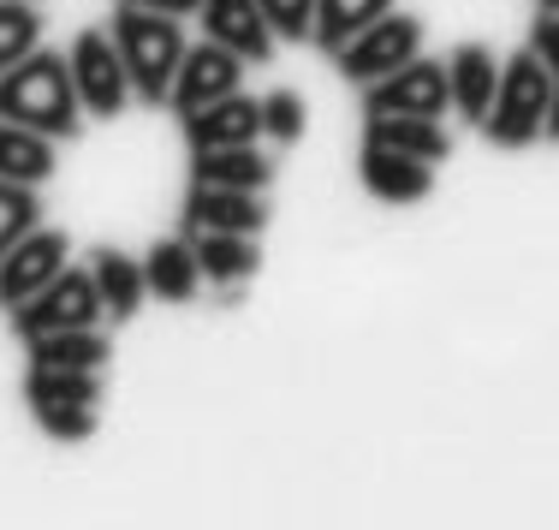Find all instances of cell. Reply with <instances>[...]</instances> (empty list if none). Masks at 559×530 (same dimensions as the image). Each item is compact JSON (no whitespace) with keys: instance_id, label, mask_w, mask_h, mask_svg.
Returning a JSON list of instances; mask_svg holds the SVG:
<instances>
[{"instance_id":"cell-1","label":"cell","mask_w":559,"mask_h":530,"mask_svg":"<svg viewBox=\"0 0 559 530\" xmlns=\"http://www.w3.org/2000/svg\"><path fill=\"white\" fill-rule=\"evenodd\" d=\"M0 119L12 126H31L43 138H78V119H84V102H78V78L72 60L55 55V48H31L19 66L0 72Z\"/></svg>"},{"instance_id":"cell-2","label":"cell","mask_w":559,"mask_h":530,"mask_svg":"<svg viewBox=\"0 0 559 530\" xmlns=\"http://www.w3.org/2000/svg\"><path fill=\"white\" fill-rule=\"evenodd\" d=\"M114 48L126 60V78H131V96L162 108L173 96V78H179V60H185V31L173 12H155V7H131L119 0L114 12Z\"/></svg>"},{"instance_id":"cell-3","label":"cell","mask_w":559,"mask_h":530,"mask_svg":"<svg viewBox=\"0 0 559 530\" xmlns=\"http://www.w3.org/2000/svg\"><path fill=\"white\" fill-rule=\"evenodd\" d=\"M554 84L559 78L542 66L536 48L512 55L500 66V90H495V108H488V119H483V138L500 143V150H524V143H536L542 126H548Z\"/></svg>"},{"instance_id":"cell-4","label":"cell","mask_w":559,"mask_h":530,"mask_svg":"<svg viewBox=\"0 0 559 530\" xmlns=\"http://www.w3.org/2000/svg\"><path fill=\"white\" fill-rule=\"evenodd\" d=\"M102 310H108V304L96 293V274L66 262L43 293H31L12 310V328H19V340H36V334H60V328H96Z\"/></svg>"},{"instance_id":"cell-5","label":"cell","mask_w":559,"mask_h":530,"mask_svg":"<svg viewBox=\"0 0 559 530\" xmlns=\"http://www.w3.org/2000/svg\"><path fill=\"white\" fill-rule=\"evenodd\" d=\"M417 48H423V24L411 19V12H381V19L364 24L345 48H334V60L352 84H376V78L399 72L405 60H417Z\"/></svg>"},{"instance_id":"cell-6","label":"cell","mask_w":559,"mask_h":530,"mask_svg":"<svg viewBox=\"0 0 559 530\" xmlns=\"http://www.w3.org/2000/svg\"><path fill=\"white\" fill-rule=\"evenodd\" d=\"M66 60H72L84 114H96V119L126 114L131 78H126V60H119V48H114V31H78V43H72V55H66Z\"/></svg>"},{"instance_id":"cell-7","label":"cell","mask_w":559,"mask_h":530,"mask_svg":"<svg viewBox=\"0 0 559 530\" xmlns=\"http://www.w3.org/2000/svg\"><path fill=\"white\" fill-rule=\"evenodd\" d=\"M452 108V84H447V66L441 60H405L399 72L364 84V114L381 119V114H423V119H441Z\"/></svg>"},{"instance_id":"cell-8","label":"cell","mask_w":559,"mask_h":530,"mask_svg":"<svg viewBox=\"0 0 559 530\" xmlns=\"http://www.w3.org/2000/svg\"><path fill=\"white\" fill-rule=\"evenodd\" d=\"M66 257H72V238H66L60 227H31L7 257H0V304L19 310L24 298L43 293V286L66 269Z\"/></svg>"},{"instance_id":"cell-9","label":"cell","mask_w":559,"mask_h":530,"mask_svg":"<svg viewBox=\"0 0 559 530\" xmlns=\"http://www.w3.org/2000/svg\"><path fill=\"white\" fill-rule=\"evenodd\" d=\"M238 78H245V60H238L233 48H221V43H197V48H185V60H179V78H173L167 108L185 119V114L209 108V102L233 96Z\"/></svg>"},{"instance_id":"cell-10","label":"cell","mask_w":559,"mask_h":530,"mask_svg":"<svg viewBox=\"0 0 559 530\" xmlns=\"http://www.w3.org/2000/svg\"><path fill=\"white\" fill-rule=\"evenodd\" d=\"M185 227L191 233H250L269 227V203L262 191H233V185H191L185 197Z\"/></svg>"},{"instance_id":"cell-11","label":"cell","mask_w":559,"mask_h":530,"mask_svg":"<svg viewBox=\"0 0 559 530\" xmlns=\"http://www.w3.org/2000/svg\"><path fill=\"white\" fill-rule=\"evenodd\" d=\"M197 19H203L209 43L233 48L245 66H262V60L274 55V43H280V36L269 31V19H262L257 0H203V7H197Z\"/></svg>"},{"instance_id":"cell-12","label":"cell","mask_w":559,"mask_h":530,"mask_svg":"<svg viewBox=\"0 0 559 530\" xmlns=\"http://www.w3.org/2000/svg\"><path fill=\"white\" fill-rule=\"evenodd\" d=\"M357 179H364V191L381 197V203H423V197L435 191V162L399 155V150H388V143H364Z\"/></svg>"},{"instance_id":"cell-13","label":"cell","mask_w":559,"mask_h":530,"mask_svg":"<svg viewBox=\"0 0 559 530\" xmlns=\"http://www.w3.org/2000/svg\"><path fill=\"white\" fill-rule=\"evenodd\" d=\"M257 138H262V102H250L245 90L185 114V143L191 150H233V143H257Z\"/></svg>"},{"instance_id":"cell-14","label":"cell","mask_w":559,"mask_h":530,"mask_svg":"<svg viewBox=\"0 0 559 530\" xmlns=\"http://www.w3.org/2000/svg\"><path fill=\"white\" fill-rule=\"evenodd\" d=\"M447 84H452V108L471 126H483L488 108H495V90H500V66L483 43H459L447 60Z\"/></svg>"},{"instance_id":"cell-15","label":"cell","mask_w":559,"mask_h":530,"mask_svg":"<svg viewBox=\"0 0 559 530\" xmlns=\"http://www.w3.org/2000/svg\"><path fill=\"white\" fill-rule=\"evenodd\" d=\"M191 179L197 185H233V191H269L274 162L257 143H233V150H191Z\"/></svg>"},{"instance_id":"cell-16","label":"cell","mask_w":559,"mask_h":530,"mask_svg":"<svg viewBox=\"0 0 559 530\" xmlns=\"http://www.w3.org/2000/svg\"><path fill=\"white\" fill-rule=\"evenodd\" d=\"M364 143H388V150L417 155V162H435V167L452 155L447 126H441V119H423V114H381V119H369Z\"/></svg>"},{"instance_id":"cell-17","label":"cell","mask_w":559,"mask_h":530,"mask_svg":"<svg viewBox=\"0 0 559 530\" xmlns=\"http://www.w3.org/2000/svg\"><path fill=\"white\" fill-rule=\"evenodd\" d=\"M90 274H96V293H102V304H108L114 322H131V316H138V304H143V293H150L143 262L126 257V250H114V245H102L96 257H90Z\"/></svg>"},{"instance_id":"cell-18","label":"cell","mask_w":559,"mask_h":530,"mask_svg":"<svg viewBox=\"0 0 559 530\" xmlns=\"http://www.w3.org/2000/svg\"><path fill=\"white\" fill-rule=\"evenodd\" d=\"M0 179H12V185H43V179H55V138H43V131H31V126H12V119H0Z\"/></svg>"},{"instance_id":"cell-19","label":"cell","mask_w":559,"mask_h":530,"mask_svg":"<svg viewBox=\"0 0 559 530\" xmlns=\"http://www.w3.org/2000/svg\"><path fill=\"white\" fill-rule=\"evenodd\" d=\"M143 281H150V293L162 298V304H185V298H191L197 281H203L191 238H162V245L143 257Z\"/></svg>"},{"instance_id":"cell-20","label":"cell","mask_w":559,"mask_h":530,"mask_svg":"<svg viewBox=\"0 0 559 530\" xmlns=\"http://www.w3.org/2000/svg\"><path fill=\"white\" fill-rule=\"evenodd\" d=\"M197 269H203V281H221V286H238L257 274V238L250 233H197Z\"/></svg>"},{"instance_id":"cell-21","label":"cell","mask_w":559,"mask_h":530,"mask_svg":"<svg viewBox=\"0 0 559 530\" xmlns=\"http://www.w3.org/2000/svg\"><path fill=\"white\" fill-rule=\"evenodd\" d=\"M24 346H31V364L48 369H102L114 352L108 334H96V328H60V334H36Z\"/></svg>"},{"instance_id":"cell-22","label":"cell","mask_w":559,"mask_h":530,"mask_svg":"<svg viewBox=\"0 0 559 530\" xmlns=\"http://www.w3.org/2000/svg\"><path fill=\"white\" fill-rule=\"evenodd\" d=\"M102 405V369H48L31 364L24 376V405Z\"/></svg>"},{"instance_id":"cell-23","label":"cell","mask_w":559,"mask_h":530,"mask_svg":"<svg viewBox=\"0 0 559 530\" xmlns=\"http://www.w3.org/2000/svg\"><path fill=\"white\" fill-rule=\"evenodd\" d=\"M381 12H393V0H316V43L334 55L364 24H376Z\"/></svg>"},{"instance_id":"cell-24","label":"cell","mask_w":559,"mask_h":530,"mask_svg":"<svg viewBox=\"0 0 559 530\" xmlns=\"http://www.w3.org/2000/svg\"><path fill=\"white\" fill-rule=\"evenodd\" d=\"M31 48H43V19H36V0H0V72L19 66Z\"/></svg>"},{"instance_id":"cell-25","label":"cell","mask_w":559,"mask_h":530,"mask_svg":"<svg viewBox=\"0 0 559 530\" xmlns=\"http://www.w3.org/2000/svg\"><path fill=\"white\" fill-rule=\"evenodd\" d=\"M31 227H43V197H36V185L0 179V257H7Z\"/></svg>"},{"instance_id":"cell-26","label":"cell","mask_w":559,"mask_h":530,"mask_svg":"<svg viewBox=\"0 0 559 530\" xmlns=\"http://www.w3.org/2000/svg\"><path fill=\"white\" fill-rule=\"evenodd\" d=\"M31 417H36V429L48 435V441H90L96 435V405H31Z\"/></svg>"},{"instance_id":"cell-27","label":"cell","mask_w":559,"mask_h":530,"mask_svg":"<svg viewBox=\"0 0 559 530\" xmlns=\"http://www.w3.org/2000/svg\"><path fill=\"white\" fill-rule=\"evenodd\" d=\"M304 126H310V108H304L298 90H269V96H262V131H269L274 143H298Z\"/></svg>"},{"instance_id":"cell-28","label":"cell","mask_w":559,"mask_h":530,"mask_svg":"<svg viewBox=\"0 0 559 530\" xmlns=\"http://www.w3.org/2000/svg\"><path fill=\"white\" fill-rule=\"evenodd\" d=\"M262 19H269L274 36H286V43H310L316 36V0H257Z\"/></svg>"},{"instance_id":"cell-29","label":"cell","mask_w":559,"mask_h":530,"mask_svg":"<svg viewBox=\"0 0 559 530\" xmlns=\"http://www.w3.org/2000/svg\"><path fill=\"white\" fill-rule=\"evenodd\" d=\"M530 48L542 55V66L559 78V12H542L536 19V36H530Z\"/></svg>"},{"instance_id":"cell-30","label":"cell","mask_w":559,"mask_h":530,"mask_svg":"<svg viewBox=\"0 0 559 530\" xmlns=\"http://www.w3.org/2000/svg\"><path fill=\"white\" fill-rule=\"evenodd\" d=\"M131 7H155V12H173V19H191L203 0H131Z\"/></svg>"},{"instance_id":"cell-31","label":"cell","mask_w":559,"mask_h":530,"mask_svg":"<svg viewBox=\"0 0 559 530\" xmlns=\"http://www.w3.org/2000/svg\"><path fill=\"white\" fill-rule=\"evenodd\" d=\"M542 138L559 143V84H554V102H548V126H542Z\"/></svg>"},{"instance_id":"cell-32","label":"cell","mask_w":559,"mask_h":530,"mask_svg":"<svg viewBox=\"0 0 559 530\" xmlns=\"http://www.w3.org/2000/svg\"><path fill=\"white\" fill-rule=\"evenodd\" d=\"M536 7H542V12H559V0H536Z\"/></svg>"}]
</instances>
